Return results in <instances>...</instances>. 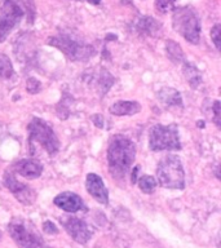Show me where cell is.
I'll return each mask as SVG.
<instances>
[{
    "mask_svg": "<svg viewBox=\"0 0 221 248\" xmlns=\"http://www.w3.org/2000/svg\"><path fill=\"white\" fill-rule=\"evenodd\" d=\"M108 164L112 177L122 180L128 174L136 159V146L126 136H115L108 147Z\"/></svg>",
    "mask_w": 221,
    "mask_h": 248,
    "instance_id": "obj_1",
    "label": "cell"
},
{
    "mask_svg": "<svg viewBox=\"0 0 221 248\" xmlns=\"http://www.w3.org/2000/svg\"><path fill=\"white\" fill-rule=\"evenodd\" d=\"M172 26L178 35H181L186 42L198 44L201 38V18L197 11L189 5L177 7L172 13Z\"/></svg>",
    "mask_w": 221,
    "mask_h": 248,
    "instance_id": "obj_2",
    "label": "cell"
},
{
    "mask_svg": "<svg viewBox=\"0 0 221 248\" xmlns=\"http://www.w3.org/2000/svg\"><path fill=\"white\" fill-rule=\"evenodd\" d=\"M157 184L166 189L185 187V172L177 155H167L158 163Z\"/></svg>",
    "mask_w": 221,
    "mask_h": 248,
    "instance_id": "obj_3",
    "label": "cell"
},
{
    "mask_svg": "<svg viewBox=\"0 0 221 248\" xmlns=\"http://www.w3.org/2000/svg\"><path fill=\"white\" fill-rule=\"evenodd\" d=\"M26 3L27 0H1L0 1V43L8 38V35L11 34L15 27L18 26L25 15L29 12Z\"/></svg>",
    "mask_w": 221,
    "mask_h": 248,
    "instance_id": "obj_4",
    "label": "cell"
},
{
    "mask_svg": "<svg viewBox=\"0 0 221 248\" xmlns=\"http://www.w3.org/2000/svg\"><path fill=\"white\" fill-rule=\"evenodd\" d=\"M48 44L57 48L71 61H87L96 54V49L91 44L78 40L71 35H57L48 39Z\"/></svg>",
    "mask_w": 221,
    "mask_h": 248,
    "instance_id": "obj_5",
    "label": "cell"
},
{
    "mask_svg": "<svg viewBox=\"0 0 221 248\" xmlns=\"http://www.w3.org/2000/svg\"><path fill=\"white\" fill-rule=\"evenodd\" d=\"M8 232L19 248H47L46 242L30 221L16 217L8 225Z\"/></svg>",
    "mask_w": 221,
    "mask_h": 248,
    "instance_id": "obj_6",
    "label": "cell"
},
{
    "mask_svg": "<svg viewBox=\"0 0 221 248\" xmlns=\"http://www.w3.org/2000/svg\"><path fill=\"white\" fill-rule=\"evenodd\" d=\"M149 147L153 151H177L181 150V142L178 137L176 124L163 125L155 124L149 132Z\"/></svg>",
    "mask_w": 221,
    "mask_h": 248,
    "instance_id": "obj_7",
    "label": "cell"
},
{
    "mask_svg": "<svg viewBox=\"0 0 221 248\" xmlns=\"http://www.w3.org/2000/svg\"><path fill=\"white\" fill-rule=\"evenodd\" d=\"M29 136L30 142L40 143L49 155H56L60 150V140L49 124L40 118H34L29 123Z\"/></svg>",
    "mask_w": 221,
    "mask_h": 248,
    "instance_id": "obj_8",
    "label": "cell"
},
{
    "mask_svg": "<svg viewBox=\"0 0 221 248\" xmlns=\"http://www.w3.org/2000/svg\"><path fill=\"white\" fill-rule=\"evenodd\" d=\"M60 221H61V225L67 232V234L75 242L80 244L88 243L91 236H92V230L85 221L80 220L78 217H62Z\"/></svg>",
    "mask_w": 221,
    "mask_h": 248,
    "instance_id": "obj_9",
    "label": "cell"
},
{
    "mask_svg": "<svg viewBox=\"0 0 221 248\" xmlns=\"http://www.w3.org/2000/svg\"><path fill=\"white\" fill-rule=\"evenodd\" d=\"M4 184L9 189V191L17 198V201L21 202L22 204H32L35 202L36 194L34 190L26 184L19 182L15 174L7 172L5 177H4Z\"/></svg>",
    "mask_w": 221,
    "mask_h": 248,
    "instance_id": "obj_10",
    "label": "cell"
},
{
    "mask_svg": "<svg viewBox=\"0 0 221 248\" xmlns=\"http://www.w3.org/2000/svg\"><path fill=\"white\" fill-rule=\"evenodd\" d=\"M85 189L101 204H109V191L102 178L96 173H88L85 177Z\"/></svg>",
    "mask_w": 221,
    "mask_h": 248,
    "instance_id": "obj_11",
    "label": "cell"
},
{
    "mask_svg": "<svg viewBox=\"0 0 221 248\" xmlns=\"http://www.w3.org/2000/svg\"><path fill=\"white\" fill-rule=\"evenodd\" d=\"M53 203L54 205H57L58 208L70 213L79 212L84 208V203L81 201V198L78 194L71 193V191L58 194L57 197L53 199Z\"/></svg>",
    "mask_w": 221,
    "mask_h": 248,
    "instance_id": "obj_12",
    "label": "cell"
},
{
    "mask_svg": "<svg viewBox=\"0 0 221 248\" xmlns=\"http://www.w3.org/2000/svg\"><path fill=\"white\" fill-rule=\"evenodd\" d=\"M13 168H15V170L17 173L23 176L25 178H29V180L38 178L43 172L42 163L32 158L19 160V162H17L15 166H13Z\"/></svg>",
    "mask_w": 221,
    "mask_h": 248,
    "instance_id": "obj_13",
    "label": "cell"
},
{
    "mask_svg": "<svg viewBox=\"0 0 221 248\" xmlns=\"http://www.w3.org/2000/svg\"><path fill=\"white\" fill-rule=\"evenodd\" d=\"M136 31L139 34L147 35V36H160L162 25L153 17L142 16L136 21Z\"/></svg>",
    "mask_w": 221,
    "mask_h": 248,
    "instance_id": "obj_14",
    "label": "cell"
},
{
    "mask_svg": "<svg viewBox=\"0 0 221 248\" xmlns=\"http://www.w3.org/2000/svg\"><path fill=\"white\" fill-rule=\"evenodd\" d=\"M109 111L115 116H131L141 111V105L137 101H116L110 106Z\"/></svg>",
    "mask_w": 221,
    "mask_h": 248,
    "instance_id": "obj_15",
    "label": "cell"
},
{
    "mask_svg": "<svg viewBox=\"0 0 221 248\" xmlns=\"http://www.w3.org/2000/svg\"><path fill=\"white\" fill-rule=\"evenodd\" d=\"M157 97L166 108H174V106L182 108L181 94H180L177 89L171 88V87H163L160 91H158Z\"/></svg>",
    "mask_w": 221,
    "mask_h": 248,
    "instance_id": "obj_16",
    "label": "cell"
},
{
    "mask_svg": "<svg viewBox=\"0 0 221 248\" xmlns=\"http://www.w3.org/2000/svg\"><path fill=\"white\" fill-rule=\"evenodd\" d=\"M182 73H184V77L188 80V84L191 87V88H198L199 85L202 84V75L201 71L197 69V66L191 63V62L184 61L182 62Z\"/></svg>",
    "mask_w": 221,
    "mask_h": 248,
    "instance_id": "obj_17",
    "label": "cell"
},
{
    "mask_svg": "<svg viewBox=\"0 0 221 248\" xmlns=\"http://www.w3.org/2000/svg\"><path fill=\"white\" fill-rule=\"evenodd\" d=\"M166 52L167 57L170 58L174 63H182V62L185 61V54H184L181 46L174 42V40H167Z\"/></svg>",
    "mask_w": 221,
    "mask_h": 248,
    "instance_id": "obj_18",
    "label": "cell"
},
{
    "mask_svg": "<svg viewBox=\"0 0 221 248\" xmlns=\"http://www.w3.org/2000/svg\"><path fill=\"white\" fill-rule=\"evenodd\" d=\"M136 184L139 185L141 191L145 194H153L155 187H157V180L153 176H147V174H143L140 178H137Z\"/></svg>",
    "mask_w": 221,
    "mask_h": 248,
    "instance_id": "obj_19",
    "label": "cell"
},
{
    "mask_svg": "<svg viewBox=\"0 0 221 248\" xmlns=\"http://www.w3.org/2000/svg\"><path fill=\"white\" fill-rule=\"evenodd\" d=\"M13 65L7 54H0V78L9 79L13 75Z\"/></svg>",
    "mask_w": 221,
    "mask_h": 248,
    "instance_id": "obj_20",
    "label": "cell"
},
{
    "mask_svg": "<svg viewBox=\"0 0 221 248\" xmlns=\"http://www.w3.org/2000/svg\"><path fill=\"white\" fill-rule=\"evenodd\" d=\"M174 3H176V0H155L154 5L158 13H160V15H166L167 12L174 7Z\"/></svg>",
    "mask_w": 221,
    "mask_h": 248,
    "instance_id": "obj_21",
    "label": "cell"
},
{
    "mask_svg": "<svg viewBox=\"0 0 221 248\" xmlns=\"http://www.w3.org/2000/svg\"><path fill=\"white\" fill-rule=\"evenodd\" d=\"M220 34H221V25L216 23L215 26L211 29V40L213 42L217 50H220Z\"/></svg>",
    "mask_w": 221,
    "mask_h": 248,
    "instance_id": "obj_22",
    "label": "cell"
},
{
    "mask_svg": "<svg viewBox=\"0 0 221 248\" xmlns=\"http://www.w3.org/2000/svg\"><path fill=\"white\" fill-rule=\"evenodd\" d=\"M26 88L29 93L39 92V89H40V81H39L38 79H35V78H29V79H27Z\"/></svg>",
    "mask_w": 221,
    "mask_h": 248,
    "instance_id": "obj_23",
    "label": "cell"
},
{
    "mask_svg": "<svg viewBox=\"0 0 221 248\" xmlns=\"http://www.w3.org/2000/svg\"><path fill=\"white\" fill-rule=\"evenodd\" d=\"M213 110V122L217 125V128H220L221 122H220V101H215L212 106Z\"/></svg>",
    "mask_w": 221,
    "mask_h": 248,
    "instance_id": "obj_24",
    "label": "cell"
},
{
    "mask_svg": "<svg viewBox=\"0 0 221 248\" xmlns=\"http://www.w3.org/2000/svg\"><path fill=\"white\" fill-rule=\"evenodd\" d=\"M43 226H44V232H48V234H57L58 232V230L56 229L54 224L53 222H50V221H46Z\"/></svg>",
    "mask_w": 221,
    "mask_h": 248,
    "instance_id": "obj_25",
    "label": "cell"
},
{
    "mask_svg": "<svg viewBox=\"0 0 221 248\" xmlns=\"http://www.w3.org/2000/svg\"><path fill=\"white\" fill-rule=\"evenodd\" d=\"M140 170V167H135V170H133V172H132V184H136L137 182V172Z\"/></svg>",
    "mask_w": 221,
    "mask_h": 248,
    "instance_id": "obj_26",
    "label": "cell"
},
{
    "mask_svg": "<svg viewBox=\"0 0 221 248\" xmlns=\"http://www.w3.org/2000/svg\"><path fill=\"white\" fill-rule=\"evenodd\" d=\"M87 1L91 4H95V5H98L101 3V0H87Z\"/></svg>",
    "mask_w": 221,
    "mask_h": 248,
    "instance_id": "obj_27",
    "label": "cell"
}]
</instances>
